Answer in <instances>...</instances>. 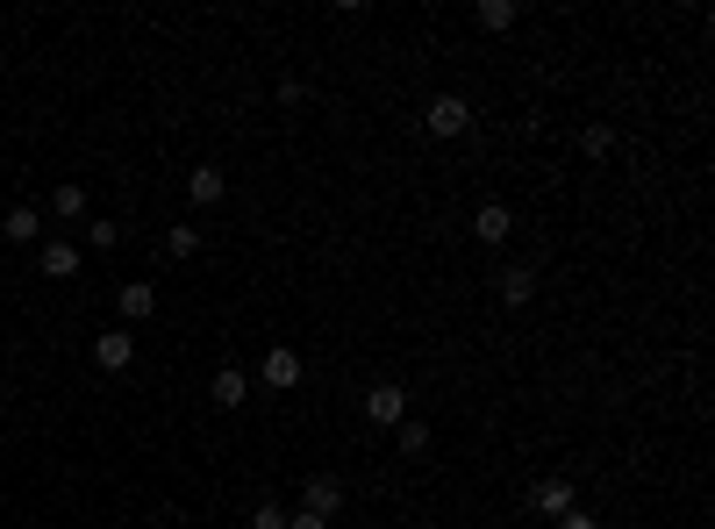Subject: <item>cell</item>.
Masks as SVG:
<instances>
[{"instance_id":"15","label":"cell","mask_w":715,"mask_h":529,"mask_svg":"<svg viewBox=\"0 0 715 529\" xmlns=\"http://www.w3.org/2000/svg\"><path fill=\"white\" fill-rule=\"evenodd\" d=\"M515 22H523L515 0H480V29H494V36H501V29H515Z\"/></svg>"},{"instance_id":"5","label":"cell","mask_w":715,"mask_h":529,"mask_svg":"<svg viewBox=\"0 0 715 529\" xmlns=\"http://www.w3.org/2000/svg\"><path fill=\"white\" fill-rule=\"evenodd\" d=\"M301 508H308V516H323V522L344 516V479L337 473H315L308 487H301Z\"/></svg>"},{"instance_id":"2","label":"cell","mask_w":715,"mask_h":529,"mask_svg":"<svg viewBox=\"0 0 715 529\" xmlns=\"http://www.w3.org/2000/svg\"><path fill=\"white\" fill-rule=\"evenodd\" d=\"M358 408H365V422H372V430H401V422H408V387L401 380H372Z\"/></svg>"},{"instance_id":"3","label":"cell","mask_w":715,"mask_h":529,"mask_svg":"<svg viewBox=\"0 0 715 529\" xmlns=\"http://www.w3.org/2000/svg\"><path fill=\"white\" fill-rule=\"evenodd\" d=\"M301 372H308V366H301V351H294V343H272V351L257 358V380H265L272 394H294V387H301Z\"/></svg>"},{"instance_id":"6","label":"cell","mask_w":715,"mask_h":529,"mask_svg":"<svg viewBox=\"0 0 715 529\" xmlns=\"http://www.w3.org/2000/svg\"><path fill=\"white\" fill-rule=\"evenodd\" d=\"M529 508H537V516H566V508H580V494H572V479L558 473V479H537V487H529Z\"/></svg>"},{"instance_id":"20","label":"cell","mask_w":715,"mask_h":529,"mask_svg":"<svg viewBox=\"0 0 715 529\" xmlns=\"http://www.w3.org/2000/svg\"><path fill=\"white\" fill-rule=\"evenodd\" d=\"M251 529H286V508L280 501H257L251 508Z\"/></svg>"},{"instance_id":"19","label":"cell","mask_w":715,"mask_h":529,"mask_svg":"<svg viewBox=\"0 0 715 529\" xmlns=\"http://www.w3.org/2000/svg\"><path fill=\"white\" fill-rule=\"evenodd\" d=\"M80 236H86V251H115V244H122V230H115V222H86Z\"/></svg>"},{"instance_id":"18","label":"cell","mask_w":715,"mask_h":529,"mask_svg":"<svg viewBox=\"0 0 715 529\" xmlns=\"http://www.w3.org/2000/svg\"><path fill=\"white\" fill-rule=\"evenodd\" d=\"M580 150H587V158H608V150H616V129H608V123H587L580 129Z\"/></svg>"},{"instance_id":"14","label":"cell","mask_w":715,"mask_h":529,"mask_svg":"<svg viewBox=\"0 0 715 529\" xmlns=\"http://www.w3.org/2000/svg\"><path fill=\"white\" fill-rule=\"evenodd\" d=\"M51 215L57 222H86V187H72V179H65V187L51 193Z\"/></svg>"},{"instance_id":"17","label":"cell","mask_w":715,"mask_h":529,"mask_svg":"<svg viewBox=\"0 0 715 529\" xmlns=\"http://www.w3.org/2000/svg\"><path fill=\"white\" fill-rule=\"evenodd\" d=\"M165 251H172V258H193V251H201V230H193V222H172V230H165Z\"/></svg>"},{"instance_id":"11","label":"cell","mask_w":715,"mask_h":529,"mask_svg":"<svg viewBox=\"0 0 715 529\" xmlns=\"http://www.w3.org/2000/svg\"><path fill=\"white\" fill-rule=\"evenodd\" d=\"M43 279H72V272H80V244H65V236H43Z\"/></svg>"},{"instance_id":"10","label":"cell","mask_w":715,"mask_h":529,"mask_svg":"<svg viewBox=\"0 0 715 529\" xmlns=\"http://www.w3.org/2000/svg\"><path fill=\"white\" fill-rule=\"evenodd\" d=\"M129 358H136V337H129V329H101V343H94V366H101V372H122Z\"/></svg>"},{"instance_id":"7","label":"cell","mask_w":715,"mask_h":529,"mask_svg":"<svg viewBox=\"0 0 715 529\" xmlns=\"http://www.w3.org/2000/svg\"><path fill=\"white\" fill-rule=\"evenodd\" d=\"M473 236H480L486 251H501V244H508V236H515V215H508V201H486L480 215H473Z\"/></svg>"},{"instance_id":"22","label":"cell","mask_w":715,"mask_h":529,"mask_svg":"<svg viewBox=\"0 0 715 529\" xmlns=\"http://www.w3.org/2000/svg\"><path fill=\"white\" fill-rule=\"evenodd\" d=\"M558 529H601V522L587 516V508H566V516H558Z\"/></svg>"},{"instance_id":"16","label":"cell","mask_w":715,"mask_h":529,"mask_svg":"<svg viewBox=\"0 0 715 529\" xmlns=\"http://www.w3.org/2000/svg\"><path fill=\"white\" fill-rule=\"evenodd\" d=\"M393 444H401V458H422V451H430V422H416V415H408L401 430H393Z\"/></svg>"},{"instance_id":"21","label":"cell","mask_w":715,"mask_h":529,"mask_svg":"<svg viewBox=\"0 0 715 529\" xmlns=\"http://www.w3.org/2000/svg\"><path fill=\"white\" fill-rule=\"evenodd\" d=\"M272 94H280V108H301V100H308V86H301V80H280Z\"/></svg>"},{"instance_id":"1","label":"cell","mask_w":715,"mask_h":529,"mask_svg":"<svg viewBox=\"0 0 715 529\" xmlns=\"http://www.w3.org/2000/svg\"><path fill=\"white\" fill-rule=\"evenodd\" d=\"M422 129H430L437 144H459V136L473 129V100L465 94H437L430 108H422Z\"/></svg>"},{"instance_id":"23","label":"cell","mask_w":715,"mask_h":529,"mask_svg":"<svg viewBox=\"0 0 715 529\" xmlns=\"http://www.w3.org/2000/svg\"><path fill=\"white\" fill-rule=\"evenodd\" d=\"M286 529H329L323 516H308V508H301V516H286Z\"/></svg>"},{"instance_id":"12","label":"cell","mask_w":715,"mask_h":529,"mask_svg":"<svg viewBox=\"0 0 715 529\" xmlns=\"http://www.w3.org/2000/svg\"><path fill=\"white\" fill-rule=\"evenodd\" d=\"M115 308L129 315V322H150V315H158V286H150V279H129V286L115 294Z\"/></svg>"},{"instance_id":"9","label":"cell","mask_w":715,"mask_h":529,"mask_svg":"<svg viewBox=\"0 0 715 529\" xmlns=\"http://www.w3.org/2000/svg\"><path fill=\"white\" fill-rule=\"evenodd\" d=\"M208 394H215V408H243V401H251V372H243V366H215Z\"/></svg>"},{"instance_id":"13","label":"cell","mask_w":715,"mask_h":529,"mask_svg":"<svg viewBox=\"0 0 715 529\" xmlns=\"http://www.w3.org/2000/svg\"><path fill=\"white\" fill-rule=\"evenodd\" d=\"M0 236H8V244H43V215L36 208H8V215H0Z\"/></svg>"},{"instance_id":"4","label":"cell","mask_w":715,"mask_h":529,"mask_svg":"<svg viewBox=\"0 0 715 529\" xmlns=\"http://www.w3.org/2000/svg\"><path fill=\"white\" fill-rule=\"evenodd\" d=\"M494 294H501V308H529V300H537V265H501Z\"/></svg>"},{"instance_id":"8","label":"cell","mask_w":715,"mask_h":529,"mask_svg":"<svg viewBox=\"0 0 715 529\" xmlns=\"http://www.w3.org/2000/svg\"><path fill=\"white\" fill-rule=\"evenodd\" d=\"M222 193H230V172H215V165H193L187 172V201L193 208H215Z\"/></svg>"}]
</instances>
